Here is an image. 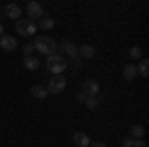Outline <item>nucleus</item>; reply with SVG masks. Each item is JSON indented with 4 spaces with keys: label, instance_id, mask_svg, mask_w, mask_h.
<instances>
[{
    "label": "nucleus",
    "instance_id": "1",
    "mask_svg": "<svg viewBox=\"0 0 149 147\" xmlns=\"http://www.w3.org/2000/svg\"><path fill=\"white\" fill-rule=\"evenodd\" d=\"M56 40L54 38H50V36H38L34 40V50L38 54H42V56H52V54H56Z\"/></svg>",
    "mask_w": 149,
    "mask_h": 147
},
{
    "label": "nucleus",
    "instance_id": "2",
    "mask_svg": "<svg viewBox=\"0 0 149 147\" xmlns=\"http://www.w3.org/2000/svg\"><path fill=\"white\" fill-rule=\"evenodd\" d=\"M36 30H38V26L36 22L32 20H28V18H20V20H16V32L22 36H34Z\"/></svg>",
    "mask_w": 149,
    "mask_h": 147
},
{
    "label": "nucleus",
    "instance_id": "3",
    "mask_svg": "<svg viewBox=\"0 0 149 147\" xmlns=\"http://www.w3.org/2000/svg\"><path fill=\"white\" fill-rule=\"evenodd\" d=\"M46 90H48V93H52V95L62 93V91L66 90V78H64V76H54V78L48 82Z\"/></svg>",
    "mask_w": 149,
    "mask_h": 147
},
{
    "label": "nucleus",
    "instance_id": "4",
    "mask_svg": "<svg viewBox=\"0 0 149 147\" xmlns=\"http://www.w3.org/2000/svg\"><path fill=\"white\" fill-rule=\"evenodd\" d=\"M26 14H28V20H32V22H36V20H40V18L46 16L40 2H30V4L26 6Z\"/></svg>",
    "mask_w": 149,
    "mask_h": 147
},
{
    "label": "nucleus",
    "instance_id": "5",
    "mask_svg": "<svg viewBox=\"0 0 149 147\" xmlns=\"http://www.w3.org/2000/svg\"><path fill=\"white\" fill-rule=\"evenodd\" d=\"M81 91L86 93V95H97L100 93V84H97V79H86L84 84H81Z\"/></svg>",
    "mask_w": 149,
    "mask_h": 147
},
{
    "label": "nucleus",
    "instance_id": "6",
    "mask_svg": "<svg viewBox=\"0 0 149 147\" xmlns=\"http://www.w3.org/2000/svg\"><path fill=\"white\" fill-rule=\"evenodd\" d=\"M0 46H2V50H4V52H12V50H16L18 42H16V38H14V36L4 34L2 38H0Z\"/></svg>",
    "mask_w": 149,
    "mask_h": 147
},
{
    "label": "nucleus",
    "instance_id": "7",
    "mask_svg": "<svg viewBox=\"0 0 149 147\" xmlns=\"http://www.w3.org/2000/svg\"><path fill=\"white\" fill-rule=\"evenodd\" d=\"M4 14L12 18V20H20V16H22V8L18 6V4H6L4 6Z\"/></svg>",
    "mask_w": 149,
    "mask_h": 147
},
{
    "label": "nucleus",
    "instance_id": "8",
    "mask_svg": "<svg viewBox=\"0 0 149 147\" xmlns=\"http://www.w3.org/2000/svg\"><path fill=\"white\" fill-rule=\"evenodd\" d=\"M78 54H80V60H92L95 56V48L92 44H84L78 46Z\"/></svg>",
    "mask_w": 149,
    "mask_h": 147
},
{
    "label": "nucleus",
    "instance_id": "9",
    "mask_svg": "<svg viewBox=\"0 0 149 147\" xmlns=\"http://www.w3.org/2000/svg\"><path fill=\"white\" fill-rule=\"evenodd\" d=\"M74 143H76V147H90L92 139H90L88 133H84V131H76L74 133Z\"/></svg>",
    "mask_w": 149,
    "mask_h": 147
},
{
    "label": "nucleus",
    "instance_id": "10",
    "mask_svg": "<svg viewBox=\"0 0 149 147\" xmlns=\"http://www.w3.org/2000/svg\"><path fill=\"white\" fill-rule=\"evenodd\" d=\"M30 93H32L34 98H38V100H44V98H48V90H46V86H42V84H36V86H32Z\"/></svg>",
    "mask_w": 149,
    "mask_h": 147
},
{
    "label": "nucleus",
    "instance_id": "11",
    "mask_svg": "<svg viewBox=\"0 0 149 147\" xmlns=\"http://www.w3.org/2000/svg\"><path fill=\"white\" fill-rule=\"evenodd\" d=\"M137 78V66L135 64H127L125 68H123V79L127 82H131V79Z\"/></svg>",
    "mask_w": 149,
    "mask_h": 147
},
{
    "label": "nucleus",
    "instance_id": "12",
    "mask_svg": "<svg viewBox=\"0 0 149 147\" xmlns=\"http://www.w3.org/2000/svg\"><path fill=\"white\" fill-rule=\"evenodd\" d=\"M40 64H42L40 58H36V56H26L24 58V66H26V70H32V72H34V70L40 68Z\"/></svg>",
    "mask_w": 149,
    "mask_h": 147
},
{
    "label": "nucleus",
    "instance_id": "13",
    "mask_svg": "<svg viewBox=\"0 0 149 147\" xmlns=\"http://www.w3.org/2000/svg\"><path fill=\"white\" fill-rule=\"evenodd\" d=\"M36 26H38L40 30H44V32H46V30H52V28L56 26V22H54V18H50V16H44V18H40V22L36 24Z\"/></svg>",
    "mask_w": 149,
    "mask_h": 147
},
{
    "label": "nucleus",
    "instance_id": "14",
    "mask_svg": "<svg viewBox=\"0 0 149 147\" xmlns=\"http://www.w3.org/2000/svg\"><path fill=\"white\" fill-rule=\"evenodd\" d=\"M100 102H103V95H88L84 103H86L88 109H95V107L100 105Z\"/></svg>",
    "mask_w": 149,
    "mask_h": 147
},
{
    "label": "nucleus",
    "instance_id": "15",
    "mask_svg": "<svg viewBox=\"0 0 149 147\" xmlns=\"http://www.w3.org/2000/svg\"><path fill=\"white\" fill-rule=\"evenodd\" d=\"M68 68V64H66V60H62V62H58V64H54V66H50V74H54V76H62V72Z\"/></svg>",
    "mask_w": 149,
    "mask_h": 147
},
{
    "label": "nucleus",
    "instance_id": "16",
    "mask_svg": "<svg viewBox=\"0 0 149 147\" xmlns=\"http://www.w3.org/2000/svg\"><path fill=\"white\" fill-rule=\"evenodd\" d=\"M137 74L141 76V78H147V76H149V60H147V58H141L139 68H137Z\"/></svg>",
    "mask_w": 149,
    "mask_h": 147
},
{
    "label": "nucleus",
    "instance_id": "17",
    "mask_svg": "<svg viewBox=\"0 0 149 147\" xmlns=\"http://www.w3.org/2000/svg\"><path fill=\"white\" fill-rule=\"evenodd\" d=\"M143 135H145V127H143V125H133V127H131V135H129V137H133V139H141Z\"/></svg>",
    "mask_w": 149,
    "mask_h": 147
},
{
    "label": "nucleus",
    "instance_id": "18",
    "mask_svg": "<svg viewBox=\"0 0 149 147\" xmlns=\"http://www.w3.org/2000/svg\"><path fill=\"white\" fill-rule=\"evenodd\" d=\"M62 60H66L64 56H60V54H52V56L46 58V66L50 68V66H54V64H58V62H62Z\"/></svg>",
    "mask_w": 149,
    "mask_h": 147
},
{
    "label": "nucleus",
    "instance_id": "19",
    "mask_svg": "<svg viewBox=\"0 0 149 147\" xmlns=\"http://www.w3.org/2000/svg\"><path fill=\"white\" fill-rule=\"evenodd\" d=\"M129 58H131V60H141V48L133 46V48L129 50Z\"/></svg>",
    "mask_w": 149,
    "mask_h": 147
},
{
    "label": "nucleus",
    "instance_id": "20",
    "mask_svg": "<svg viewBox=\"0 0 149 147\" xmlns=\"http://www.w3.org/2000/svg\"><path fill=\"white\" fill-rule=\"evenodd\" d=\"M133 143H135L133 137H123L121 139V147H133Z\"/></svg>",
    "mask_w": 149,
    "mask_h": 147
},
{
    "label": "nucleus",
    "instance_id": "21",
    "mask_svg": "<svg viewBox=\"0 0 149 147\" xmlns=\"http://www.w3.org/2000/svg\"><path fill=\"white\" fill-rule=\"evenodd\" d=\"M22 52H24V58H26V56H32V52H34V44H26L22 48Z\"/></svg>",
    "mask_w": 149,
    "mask_h": 147
},
{
    "label": "nucleus",
    "instance_id": "22",
    "mask_svg": "<svg viewBox=\"0 0 149 147\" xmlns=\"http://www.w3.org/2000/svg\"><path fill=\"white\" fill-rule=\"evenodd\" d=\"M86 98H88V95H86L84 91H80V93L76 95V100H78V102H80V103H84V102H86Z\"/></svg>",
    "mask_w": 149,
    "mask_h": 147
},
{
    "label": "nucleus",
    "instance_id": "23",
    "mask_svg": "<svg viewBox=\"0 0 149 147\" xmlns=\"http://www.w3.org/2000/svg\"><path fill=\"white\" fill-rule=\"evenodd\" d=\"M90 147H107V145H105L103 141H92V143H90Z\"/></svg>",
    "mask_w": 149,
    "mask_h": 147
},
{
    "label": "nucleus",
    "instance_id": "24",
    "mask_svg": "<svg viewBox=\"0 0 149 147\" xmlns=\"http://www.w3.org/2000/svg\"><path fill=\"white\" fill-rule=\"evenodd\" d=\"M133 147H145V141H143V139H135Z\"/></svg>",
    "mask_w": 149,
    "mask_h": 147
},
{
    "label": "nucleus",
    "instance_id": "25",
    "mask_svg": "<svg viewBox=\"0 0 149 147\" xmlns=\"http://www.w3.org/2000/svg\"><path fill=\"white\" fill-rule=\"evenodd\" d=\"M2 36H4V24L0 22V38H2Z\"/></svg>",
    "mask_w": 149,
    "mask_h": 147
},
{
    "label": "nucleus",
    "instance_id": "26",
    "mask_svg": "<svg viewBox=\"0 0 149 147\" xmlns=\"http://www.w3.org/2000/svg\"><path fill=\"white\" fill-rule=\"evenodd\" d=\"M0 22H2V16H0Z\"/></svg>",
    "mask_w": 149,
    "mask_h": 147
}]
</instances>
